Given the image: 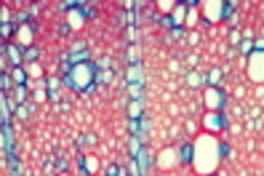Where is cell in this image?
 Returning a JSON list of instances; mask_svg holds the SVG:
<instances>
[{
	"label": "cell",
	"mask_w": 264,
	"mask_h": 176,
	"mask_svg": "<svg viewBox=\"0 0 264 176\" xmlns=\"http://www.w3.org/2000/svg\"><path fill=\"white\" fill-rule=\"evenodd\" d=\"M94 75H96V67L85 62V64H77V67L70 70V72H67V83L75 91H80V94H83V91L94 83Z\"/></svg>",
	"instance_id": "cell-1"
}]
</instances>
